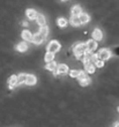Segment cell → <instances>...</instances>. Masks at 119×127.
<instances>
[{"label":"cell","mask_w":119,"mask_h":127,"mask_svg":"<svg viewBox=\"0 0 119 127\" xmlns=\"http://www.w3.org/2000/svg\"><path fill=\"white\" fill-rule=\"evenodd\" d=\"M15 49L17 51H20V52H24V51L28 50V45H27V43H19L15 46Z\"/></svg>","instance_id":"4fadbf2b"},{"label":"cell","mask_w":119,"mask_h":127,"mask_svg":"<svg viewBox=\"0 0 119 127\" xmlns=\"http://www.w3.org/2000/svg\"><path fill=\"white\" fill-rule=\"evenodd\" d=\"M45 68H46L47 70H51V72H53L54 69H57V64L54 63V61H50V63L46 64Z\"/></svg>","instance_id":"9a60e30c"},{"label":"cell","mask_w":119,"mask_h":127,"mask_svg":"<svg viewBox=\"0 0 119 127\" xmlns=\"http://www.w3.org/2000/svg\"><path fill=\"white\" fill-rule=\"evenodd\" d=\"M26 14H27V16L29 17V20H36L37 12L35 9H27Z\"/></svg>","instance_id":"9c48e42d"},{"label":"cell","mask_w":119,"mask_h":127,"mask_svg":"<svg viewBox=\"0 0 119 127\" xmlns=\"http://www.w3.org/2000/svg\"><path fill=\"white\" fill-rule=\"evenodd\" d=\"M80 73H81V70H78V69H73L70 72V75L72 77H79Z\"/></svg>","instance_id":"603a6c76"},{"label":"cell","mask_w":119,"mask_h":127,"mask_svg":"<svg viewBox=\"0 0 119 127\" xmlns=\"http://www.w3.org/2000/svg\"><path fill=\"white\" fill-rule=\"evenodd\" d=\"M80 84L81 86H88V84L90 83V77H88V76H84V77H82V79H80Z\"/></svg>","instance_id":"ac0fdd59"},{"label":"cell","mask_w":119,"mask_h":127,"mask_svg":"<svg viewBox=\"0 0 119 127\" xmlns=\"http://www.w3.org/2000/svg\"><path fill=\"white\" fill-rule=\"evenodd\" d=\"M26 83L28 84V86H33V84H35V83H36V76H35V75H33V74L27 75Z\"/></svg>","instance_id":"ba28073f"},{"label":"cell","mask_w":119,"mask_h":127,"mask_svg":"<svg viewBox=\"0 0 119 127\" xmlns=\"http://www.w3.org/2000/svg\"><path fill=\"white\" fill-rule=\"evenodd\" d=\"M79 17H80L81 23H87V22H89V20H90L89 15H88V14H86V13H81L79 15Z\"/></svg>","instance_id":"7c38bea8"},{"label":"cell","mask_w":119,"mask_h":127,"mask_svg":"<svg viewBox=\"0 0 119 127\" xmlns=\"http://www.w3.org/2000/svg\"><path fill=\"white\" fill-rule=\"evenodd\" d=\"M63 1H66V0H63Z\"/></svg>","instance_id":"83f0119b"},{"label":"cell","mask_w":119,"mask_h":127,"mask_svg":"<svg viewBox=\"0 0 119 127\" xmlns=\"http://www.w3.org/2000/svg\"><path fill=\"white\" fill-rule=\"evenodd\" d=\"M36 21H37V24H40V26H44L45 24V17L42 14H37Z\"/></svg>","instance_id":"5bb4252c"},{"label":"cell","mask_w":119,"mask_h":127,"mask_svg":"<svg viewBox=\"0 0 119 127\" xmlns=\"http://www.w3.org/2000/svg\"><path fill=\"white\" fill-rule=\"evenodd\" d=\"M22 38L26 42H30V40H33V35H31V32L29 30H24L22 32Z\"/></svg>","instance_id":"30bf717a"},{"label":"cell","mask_w":119,"mask_h":127,"mask_svg":"<svg viewBox=\"0 0 119 127\" xmlns=\"http://www.w3.org/2000/svg\"><path fill=\"white\" fill-rule=\"evenodd\" d=\"M95 65L97 67H103V65H104V60H102V59H97V61L95 63Z\"/></svg>","instance_id":"d4e9b609"},{"label":"cell","mask_w":119,"mask_h":127,"mask_svg":"<svg viewBox=\"0 0 119 127\" xmlns=\"http://www.w3.org/2000/svg\"><path fill=\"white\" fill-rule=\"evenodd\" d=\"M66 24H67V21L65 20L64 17H59V19H58V26H59V27H65Z\"/></svg>","instance_id":"cb8c5ba5"},{"label":"cell","mask_w":119,"mask_h":127,"mask_svg":"<svg viewBox=\"0 0 119 127\" xmlns=\"http://www.w3.org/2000/svg\"><path fill=\"white\" fill-rule=\"evenodd\" d=\"M58 72H59V74H65L68 72V67L65 65V64H61V65H59L58 66Z\"/></svg>","instance_id":"2e32d148"},{"label":"cell","mask_w":119,"mask_h":127,"mask_svg":"<svg viewBox=\"0 0 119 127\" xmlns=\"http://www.w3.org/2000/svg\"><path fill=\"white\" fill-rule=\"evenodd\" d=\"M118 112H119V106H118Z\"/></svg>","instance_id":"4316f807"},{"label":"cell","mask_w":119,"mask_h":127,"mask_svg":"<svg viewBox=\"0 0 119 127\" xmlns=\"http://www.w3.org/2000/svg\"><path fill=\"white\" fill-rule=\"evenodd\" d=\"M53 59H54V53L47 51V53L45 54V61H46V63H50V61H52Z\"/></svg>","instance_id":"44dd1931"},{"label":"cell","mask_w":119,"mask_h":127,"mask_svg":"<svg viewBox=\"0 0 119 127\" xmlns=\"http://www.w3.org/2000/svg\"><path fill=\"white\" fill-rule=\"evenodd\" d=\"M60 49V44L57 42V40H52V42H50V44L47 45V51L49 52H57V51H59Z\"/></svg>","instance_id":"3957f363"},{"label":"cell","mask_w":119,"mask_h":127,"mask_svg":"<svg viewBox=\"0 0 119 127\" xmlns=\"http://www.w3.org/2000/svg\"><path fill=\"white\" fill-rule=\"evenodd\" d=\"M96 47H97V43H96V39H90L87 42V51H89V52H93L95 50Z\"/></svg>","instance_id":"277c9868"},{"label":"cell","mask_w":119,"mask_h":127,"mask_svg":"<svg viewBox=\"0 0 119 127\" xmlns=\"http://www.w3.org/2000/svg\"><path fill=\"white\" fill-rule=\"evenodd\" d=\"M97 56H98V59L108 60V59L111 57V52H110V50H108V49H102V50H99Z\"/></svg>","instance_id":"7a4b0ae2"},{"label":"cell","mask_w":119,"mask_h":127,"mask_svg":"<svg viewBox=\"0 0 119 127\" xmlns=\"http://www.w3.org/2000/svg\"><path fill=\"white\" fill-rule=\"evenodd\" d=\"M84 69L88 73H94L95 72V66H94V63L91 61H86L84 63Z\"/></svg>","instance_id":"5b68a950"},{"label":"cell","mask_w":119,"mask_h":127,"mask_svg":"<svg viewBox=\"0 0 119 127\" xmlns=\"http://www.w3.org/2000/svg\"><path fill=\"white\" fill-rule=\"evenodd\" d=\"M40 32L43 35L44 37H46L47 36V33H49V28L44 24V26H40Z\"/></svg>","instance_id":"ffe728a7"},{"label":"cell","mask_w":119,"mask_h":127,"mask_svg":"<svg viewBox=\"0 0 119 127\" xmlns=\"http://www.w3.org/2000/svg\"><path fill=\"white\" fill-rule=\"evenodd\" d=\"M84 76H87L86 75V72H83V70H81V73H80V75H79V77H78V79H82V77H84Z\"/></svg>","instance_id":"484cf974"},{"label":"cell","mask_w":119,"mask_h":127,"mask_svg":"<svg viewBox=\"0 0 119 127\" xmlns=\"http://www.w3.org/2000/svg\"><path fill=\"white\" fill-rule=\"evenodd\" d=\"M26 80H27V74H20L17 76V84L26 83Z\"/></svg>","instance_id":"d6986e66"},{"label":"cell","mask_w":119,"mask_h":127,"mask_svg":"<svg viewBox=\"0 0 119 127\" xmlns=\"http://www.w3.org/2000/svg\"><path fill=\"white\" fill-rule=\"evenodd\" d=\"M44 38H45V37H44L40 32V33H36V35H34V36H33V42L35 44H40V43H43Z\"/></svg>","instance_id":"8992f818"},{"label":"cell","mask_w":119,"mask_h":127,"mask_svg":"<svg viewBox=\"0 0 119 127\" xmlns=\"http://www.w3.org/2000/svg\"><path fill=\"white\" fill-rule=\"evenodd\" d=\"M8 83L12 84V86L17 84V76H16V75H12V76L8 79Z\"/></svg>","instance_id":"7402d4cb"},{"label":"cell","mask_w":119,"mask_h":127,"mask_svg":"<svg viewBox=\"0 0 119 127\" xmlns=\"http://www.w3.org/2000/svg\"><path fill=\"white\" fill-rule=\"evenodd\" d=\"M71 24L74 26V27H79L80 24H81L79 15H72V16H71Z\"/></svg>","instance_id":"52a82bcc"},{"label":"cell","mask_w":119,"mask_h":127,"mask_svg":"<svg viewBox=\"0 0 119 127\" xmlns=\"http://www.w3.org/2000/svg\"><path fill=\"white\" fill-rule=\"evenodd\" d=\"M82 13V10H81V7L80 6H73L72 8V15H80V14Z\"/></svg>","instance_id":"e0dca14e"},{"label":"cell","mask_w":119,"mask_h":127,"mask_svg":"<svg viewBox=\"0 0 119 127\" xmlns=\"http://www.w3.org/2000/svg\"><path fill=\"white\" fill-rule=\"evenodd\" d=\"M93 37H94V39H96V40H101L103 38L102 31L99 30V29H95L93 32Z\"/></svg>","instance_id":"8fae6325"},{"label":"cell","mask_w":119,"mask_h":127,"mask_svg":"<svg viewBox=\"0 0 119 127\" xmlns=\"http://www.w3.org/2000/svg\"><path fill=\"white\" fill-rule=\"evenodd\" d=\"M74 49V54H75L76 58L79 59H82L83 56H84V52L87 51V44H83V43H79L73 46Z\"/></svg>","instance_id":"6da1fadb"}]
</instances>
